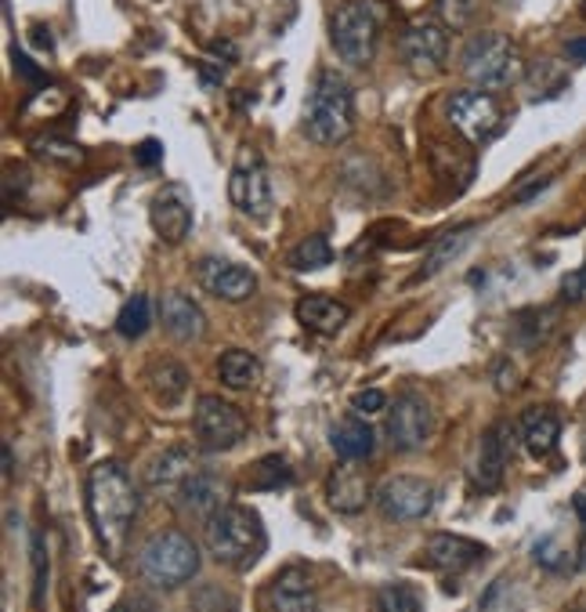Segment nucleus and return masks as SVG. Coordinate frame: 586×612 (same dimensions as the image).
Masks as SVG:
<instances>
[{"mask_svg":"<svg viewBox=\"0 0 586 612\" xmlns=\"http://www.w3.org/2000/svg\"><path fill=\"white\" fill-rule=\"evenodd\" d=\"M138 486L119 460H102L87 475V518L98 537L102 554L116 562L124 554L130 529L138 522Z\"/></svg>","mask_w":586,"mask_h":612,"instance_id":"nucleus-1","label":"nucleus"},{"mask_svg":"<svg viewBox=\"0 0 586 612\" xmlns=\"http://www.w3.org/2000/svg\"><path fill=\"white\" fill-rule=\"evenodd\" d=\"M355 131V95L348 80L333 70H323L315 76L308 105H304V135L315 145H344Z\"/></svg>","mask_w":586,"mask_h":612,"instance_id":"nucleus-2","label":"nucleus"},{"mask_svg":"<svg viewBox=\"0 0 586 612\" xmlns=\"http://www.w3.org/2000/svg\"><path fill=\"white\" fill-rule=\"evenodd\" d=\"M264 522L258 518V511L239 508V504H229L224 511H218L203 529V543L210 558L224 569H247L254 566L264 554Z\"/></svg>","mask_w":586,"mask_h":612,"instance_id":"nucleus-3","label":"nucleus"},{"mask_svg":"<svg viewBox=\"0 0 586 612\" xmlns=\"http://www.w3.org/2000/svg\"><path fill=\"white\" fill-rule=\"evenodd\" d=\"M463 76L471 80V87L496 95V91H507L517 80H525V65L507 33L485 30L463 48Z\"/></svg>","mask_w":586,"mask_h":612,"instance_id":"nucleus-4","label":"nucleus"},{"mask_svg":"<svg viewBox=\"0 0 586 612\" xmlns=\"http://www.w3.org/2000/svg\"><path fill=\"white\" fill-rule=\"evenodd\" d=\"M138 573L142 580L156 591H170L181 588L199 573V548L192 537L178 533V529H167V533H156L138 554Z\"/></svg>","mask_w":586,"mask_h":612,"instance_id":"nucleus-5","label":"nucleus"},{"mask_svg":"<svg viewBox=\"0 0 586 612\" xmlns=\"http://www.w3.org/2000/svg\"><path fill=\"white\" fill-rule=\"evenodd\" d=\"M377 40H380V11L369 4V0H344V4L333 8L329 15V44L333 51L363 70L377 55Z\"/></svg>","mask_w":586,"mask_h":612,"instance_id":"nucleus-6","label":"nucleus"},{"mask_svg":"<svg viewBox=\"0 0 586 612\" xmlns=\"http://www.w3.org/2000/svg\"><path fill=\"white\" fill-rule=\"evenodd\" d=\"M247 414L239 406H232L221 395H199L196 398V417L192 432L203 454H224V449L239 446L247 438Z\"/></svg>","mask_w":586,"mask_h":612,"instance_id":"nucleus-7","label":"nucleus"},{"mask_svg":"<svg viewBox=\"0 0 586 612\" xmlns=\"http://www.w3.org/2000/svg\"><path fill=\"white\" fill-rule=\"evenodd\" d=\"M449 44V30L438 19H412L402 30V40H398V59L412 76L428 80L446 70Z\"/></svg>","mask_w":586,"mask_h":612,"instance_id":"nucleus-8","label":"nucleus"},{"mask_svg":"<svg viewBox=\"0 0 586 612\" xmlns=\"http://www.w3.org/2000/svg\"><path fill=\"white\" fill-rule=\"evenodd\" d=\"M446 116L452 131L468 142V145H478L492 138L503 124V110L500 102L489 95V91H478V87H463V91H452L446 98Z\"/></svg>","mask_w":586,"mask_h":612,"instance_id":"nucleus-9","label":"nucleus"},{"mask_svg":"<svg viewBox=\"0 0 586 612\" xmlns=\"http://www.w3.org/2000/svg\"><path fill=\"white\" fill-rule=\"evenodd\" d=\"M229 199L239 215H247V218L272 215V181H269V167H264L258 149H239L232 175H229Z\"/></svg>","mask_w":586,"mask_h":612,"instance_id":"nucleus-10","label":"nucleus"},{"mask_svg":"<svg viewBox=\"0 0 586 612\" xmlns=\"http://www.w3.org/2000/svg\"><path fill=\"white\" fill-rule=\"evenodd\" d=\"M377 508L391 522H417L435 508V486L423 475H388L377 489Z\"/></svg>","mask_w":586,"mask_h":612,"instance_id":"nucleus-11","label":"nucleus"},{"mask_svg":"<svg viewBox=\"0 0 586 612\" xmlns=\"http://www.w3.org/2000/svg\"><path fill=\"white\" fill-rule=\"evenodd\" d=\"M517 435L522 432H517L511 421H496L485 428L482 443H478V460H474V478L485 494L503 486V475H507V464L517 449Z\"/></svg>","mask_w":586,"mask_h":612,"instance_id":"nucleus-12","label":"nucleus"},{"mask_svg":"<svg viewBox=\"0 0 586 612\" xmlns=\"http://www.w3.org/2000/svg\"><path fill=\"white\" fill-rule=\"evenodd\" d=\"M170 500H175V508L185 518H192V522H203L207 526L210 518H214L218 511H224L232 504V486L224 483L221 475L199 468Z\"/></svg>","mask_w":586,"mask_h":612,"instance_id":"nucleus-13","label":"nucleus"},{"mask_svg":"<svg viewBox=\"0 0 586 612\" xmlns=\"http://www.w3.org/2000/svg\"><path fill=\"white\" fill-rule=\"evenodd\" d=\"M435 435V409L423 395H398L388 414V438L395 449H420Z\"/></svg>","mask_w":586,"mask_h":612,"instance_id":"nucleus-14","label":"nucleus"},{"mask_svg":"<svg viewBox=\"0 0 586 612\" xmlns=\"http://www.w3.org/2000/svg\"><path fill=\"white\" fill-rule=\"evenodd\" d=\"M196 279L207 294H214L221 301H247L254 298L258 290V276L247 269V264H236L229 258H199L196 261Z\"/></svg>","mask_w":586,"mask_h":612,"instance_id":"nucleus-15","label":"nucleus"},{"mask_svg":"<svg viewBox=\"0 0 586 612\" xmlns=\"http://www.w3.org/2000/svg\"><path fill=\"white\" fill-rule=\"evenodd\" d=\"M199 471L196 454L189 446H170L164 454H156L145 468V486L153 489L159 497H175L178 489L189 483V478Z\"/></svg>","mask_w":586,"mask_h":612,"instance_id":"nucleus-16","label":"nucleus"},{"mask_svg":"<svg viewBox=\"0 0 586 612\" xmlns=\"http://www.w3.org/2000/svg\"><path fill=\"white\" fill-rule=\"evenodd\" d=\"M269 602H272V612H323L315 577L301 566H290L272 580Z\"/></svg>","mask_w":586,"mask_h":612,"instance_id":"nucleus-17","label":"nucleus"},{"mask_svg":"<svg viewBox=\"0 0 586 612\" xmlns=\"http://www.w3.org/2000/svg\"><path fill=\"white\" fill-rule=\"evenodd\" d=\"M369 497H373V489L355 460H341L337 468L326 475V500L333 511L358 515V511H366Z\"/></svg>","mask_w":586,"mask_h":612,"instance_id":"nucleus-18","label":"nucleus"},{"mask_svg":"<svg viewBox=\"0 0 586 612\" xmlns=\"http://www.w3.org/2000/svg\"><path fill=\"white\" fill-rule=\"evenodd\" d=\"M428 566L438 573H468L474 562H482L485 548L471 537H457V533H435L423 548Z\"/></svg>","mask_w":586,"mask_h":612,"instance_id":"nucleus-19","label":"nucleus"},{"mask_svg":"<svg viewBox=\"0 0 586 612\" xmlns=\"http://www.w3.org/2000/svg\"><path fill=\"white\" fill-rule=\"evenodd\" d=\"M145 388H149V395L164 409H175L185 403V395H189V370H185L181 359L156 355L149 359V366H145Z\"/></svg>","mask_w":586,"mask_h":612,"instance_id":"nucleus-20","label":"nucleus"},{"mask_svg":"<svg viewBox=\"0 0 586 612\" xmlns=\"http://www.w3.org/2000/svg\"><path fill=\"white\" fill-rule=\"evenodd\" d=\"M159 323H164V330L175 341H199L207 334L203 309L189 294H181V290H167L159 298Z\"/></svg>","mask_w":586,"mask_h":612,"instance_id":"nucleus-21","label":"nucleus"},{"mask_svg":"<svg viewBox=\"0 0 586 612\" xmlns=\"http://www.w3.org/2000/svg\"><path fill=\"white\" fill-rule=\"evenodd\" d=\"M297 319H301L304 330H312V334L333 338V334H341V330L348 326L352 309L344 301L329 298V294H308V298L297 301Z\"/></svg>","mask_w":586,"mask_h":612,"instance_id":"nucleus-22","label":"nucleus"},{"mask_svg":"<svg viewBox=\"0 0 586 612\" xmlns=\"http://www.w3.org/2000/svg\"><path fill=\"white\" fill-rule=\"evenodd\" d=\"M554 330H557V309H551V304H529V309H517L511 315V341L525 352L543 349L554 338Z\"/></svg>","mask_w":586,"mask_h":612,"instance_id":"nucleus-23","label":"nucleus"},{"mask_svg":"<svg viewBox=\"0 0 586 612\" xmlns=\"http://www.w3.org/2000/svg\"><path fill=\"white\" fill-rule=\"evenodd\" d=\"M517 432H522V443L532 457H547L562 438V417L554 406H529L517 421Z\"/></svg>","mask_w":586,"mask_h":612,"instance_id":"nucleus-24","label":"nucleus"},{"mask_svg":"<svg viewBox=\"0 0 586 612\" xmlns=\"http://www.w3.org/2000/svg\"><path fill=\"white\" fill-rule=\"evenodd\" d=\"M149 221L164 243H181L192 229V207L178 193H159L149 207Z\"/></svg>","mask_w":586,"mask_h":612,"instance_id":"nucleus-25","label":"nucleus"},{"mask_svg":"<svg viewBox=\"0 0 586 612\" xmlns=\"http://www.w3.org/2000/svg\"><path fill=\"white\" fill-rule=\"evenodd\" d=\"M329 446L341 460H355L363 464L373 457V424H366V417H341L329 428Z\"/></svg>","mask_w":586,"mask_h":612,"instance_id":"nucleus-26","label":"nucleus"},{"mask_svg":"<svg viewBox=\"0 0 586 612\" xmlns=\"http://www.w3.org/2000/svg\"><path fill=\"white\" fill-rule=\"evenodd\" d=\"M474 236H478V225H460V229H452L442 239H435L431 250L423 255V264H420V272H417V279H412V283H428V279H435L438 272H446L449 264L471 247Z\"/></svg>","mask_w":586,"mask_h":612,"instance_id":"nucleus-27","label":"nucleus"},{"mask_svg":"<svg viewBox=\"0 0 586 612\" xmlns=\"http://www.w3.org/2000/svg\"><path fill=\"white\" fill-rule=\"evenodd\" d=\"M218 377L224 388L232 392H250L261 381V359L247 349H229L218 359Z\"/></svg>","mask_w":586,"mask_h":612,"instance_id":"nucleus-28","label":"nucleus"},{"mask_svg":"<svg viewBox=\"0 0 586 612\" xmlns=\"http://www.w3.org/2000/svg\"><path fill=\"white\" fill-rule=\"evenodd\" d=\"M243 478H247L250 489H264V494H272V489H290L293 486V468H290V460L283 454H269V457L250 464Z\"/></svg>","mask_w":586,"mask_h":612,"instance_id":"nucleus-29","label":"nucleus"},{"mask_svg":"<svg viewBox=\"0 0 586 612\" xmlns=\"http://www.w3.org/2000/svg\"><path fill=\"white\" fill-rule=\"evenodd\" d=\"M525 84H529V98L543 102V98H554L557 91L568 84V76H565V70L557 62L540 59L536 65H532V73L525 76Z\"/></svg>","mask_w":586,"mask_h":612,"instance_id":"nucleus-30","label":"nucleus"},{"mask_svg":"<svg viewBox=\"0 0 586 612\" xmlns=\"http://www.w3.org/2000/svg\"><path fill=\"white\" fill-rule=\"evenodd\" d=\"M373 612H423V598L412 583H384L377 591V602H373Z\"/></svg>","mask_w":586,"mask_h":612,"instance_id":"nucleus-31","label":"nucleus"},{"mask_svg":"<svg viewBox=\"0 0 586 612\" xmlns=\"http://www.w3.org/2000/svg\"><path fill=\"white\" fill-rule=\"evenodd\" d=\"M457 167L468 170V175H474V156H471V149L435 142L431 145V170H435V178L446 185V189H449V170H457Z\"/></svg>","mask_w":586,"mask_h":612,"instance_id":"nucleus-32","label":"nucleus"},{"mask_svg":"<svg viewBox=\"0 0 586 612\" xmlns=\"http://www.w3.org/2000/svg\"><path fill=\"white\" fill-rule=\"evenodd\" d=\"M329 261H333V250H329V239L326 236H308V239H301V243L290 250V264L297 272L326 269Z\"/></svg>","mask_w":586,"mask_h":612,"instance_id":"nucleus-33","label":"nucleus"},{"mask_svg":"<svg viewBox=\"0 0 586 612\" xmlns=\"http://www.w3.org/2000/svg\"><path fill=\"white\" fill-rule=\"evenodd\" d=\"M149 326H153V304L145 294H135L119 309V319H116L119 338H142Z\"/></svg>","mask_w":586,"mask_h":612,"instance_id":"nucleus-34","label":"nucleus"},{"mask_svg":"<svg viewBox=\"0 0 586 612\" xmlns=\"http://www.w3.org/2000/svg\"><path fill=\"white\" fill-rule=\"evenodd\" d=\"M435 15L449 33H463L478 15V0H435Z\"/></svg>","mask_w":586,"mask_h":612,"instance_id":"nucleus-35","label":"nucleus"},{"mask_svg":"<svg viewBox=\"0 0 586 612\" xmlns=\"http://www.w3.org/2000/svg\"><path fill=\"white\" fill-rule=\"evenodd\" d=\"M33 153L36 156H48L51 164H80L84 159V149L80 145H73V142H65V138H59V135H36L33 142Z\"/></svg>","mask_w":586,"mask_h":612,"instance_id":"nucleus-36","label":"nucleus"},{"mask_svg":"<svg viewBox=\"0 0 586 612\" xmlns=\"http://www.w3.org/2000/svg\"><path fill=\"white\" fill-rule=\"evenodd\" d=\"M25 105H30V110H25V116H33V113L36 116H59L65 110V95H62L59 87H44L40 95H33Z\"/></svg>","mask_w":586,"mask_h":612,"instance_id":"nucleus-37","label":"nucleus"},{"mask_svg":"<svg viewBox=\"0 0 586 612\" xmlns=\"http://www.w3.org/2000/svg\"><path fill=\"white\" fill-rule=\"evenodd\" d=\"M388 406V395H384L380 388H363L358 395H352V409L358 417H373L380 414V409Z\"/></svg>","mask_w":586,"mask_h":612,"instance_id":"nucleus-38","label":"nucleus"},{"mask_svg":"<svg viewBox=\"0 0 586 612\" xmlns=\"http://www.w3.org/2000/svg\"><path fill=\"white\" fill-rule=\"evenodd\" d=\"M30 554H33V577H36V588H33V602L40 605L44 602V583H48V554H44V540H33V548H30Z\"/></svg>","mask_w":586,"mask_h":612,"instance_id":"nucleus-39","label":"nucleus"},{"mask_svg":"<svg viewBox=\"0 0 586 612\" xmlns=\"http://www.w3.org/2000/svg\"><path fill=\"white\" fill-rule=\"evenodd\" d=\"M492 377H496V388L500 392H514L517 384H522V370L514 366V359H496V366H492Z\"/></svg>","mask_w":586,"mask_h":612,"instance_id":"nucleus-40","label":"nucleus"},{"mask_svg":"<svg viewBox=\"0 0 586 612\" xmlns=\"http://www.w3.org/2000/svg\"><path fill=\"white\" fill-rule=\"evenodd\" d=\"M562 301H568V304L586 301V264H583V269H576V272L565 276V283H562Z\"/></svg>","mask_w":586,"mask_h":612,"instance_id":"nucleus-41","label":"nucleus"},{"mask_svg":"<svg viewBox=\"0 0 586 612\" xmlns=\"http://www.w3.org/2000/svg\"><path fill=\"white\" fill-rule=\"evenodd\" d=\"M135 164L138 167H156V164H164V142H156V138H145L142 145H135Z\"/></svg>","mask_w":586,"mask_h":612,"instance_id":"nucleus-42","label":"nucleus"},{"mask_svg":"<svg viewBox=\"0 0 586 612\" xmlns=\"http://www.w3.org/2000/svg\"><path fill=\"white\" fill-rule=\"evenodd\" d=\"M15 70H19L25 80H30V84H44V73H40V65H33L30 59L22 55L19 48H15Z\"/></svg>","mask_w":586,"mask_h":612,"instance_id":"nucleus-43","label":"nucleus"},{"mask_svg":"<svg viewBox=\"0 0 586 612\" xmlns=\"http://www.w3.org/2000/svg\"><path fill=\"white\" fill-rule=\"evenodd\" d=\"M565 55H568L572 62H583V65H586V37H572V40H565Z\"/></svg>","mask_w":586,"mask_h":612,"instance_id":"nucleus-44","label":"nucleus"},{"mask_svg":"<svg viewBox=\"0 0 586 612\" xmlns=\"http://www.w3.org/2000/svg\"><path fill=\"white\" fill-rule=\"evenodd\" d=\"M572 508H576V518H579V526H583V554H579V566H586V497L579 494L576 500H572Z\"/></svg>","mask_w":586,"mask_h":612,"instance_id":"nucleus-45","label":"nucleus"},{"mask_svg":"<svg viewBox=\"0 0 586 612\" xmlns=\"http://www.w3.org/2000/svg\"><path fill=\"white\" fill-rule=\"evenodd\" d=\"M30 40H33V44H36L40 51H51V33H48V25H33Z\"/></svg>","mask_w":586,"mask_h":612,"instance_id":"nucleus-46","label":"nucleus"},{"mask_svg":"<svg viewBox=\"0 0 586 612\" xmlns=\"http://www.w3.org/2000/svg\"><path fill=\"white\" fill-rule=\"evenodd\" d=\"M547 185H551V178H540L536 185H529V189H522V193H517V204H525V199H532V196H536V193H543V189H547Z\"/></svg>","mask_w":586,"mask_h":612,"instance_id":"nucleus-47","label":"nucleus"},{"mask_svg":"<svg viewBox=\"0 0 586 612\" xmlns=\"http://www.w3.org/2000/svg\"><path fill=\"white\" fill-rule=\"evenodd\" d=\"M4 478L8 483L15 478V454H11V446H4Z\"/></svg>","mask_w":586,"mask_h":612,"instance_id":"nucleus-48","label":"nucleus"},{"mask_svg":"<svg viewBox=\"0 0 586 612\" xmlns=\"http://www.w3.org/2000/svg\"><path fill=\"white\" fill-rule=\"evenodd\" d=\"M402 4H420V0H402Z\"/></svg>","mask_w":586,"mask_h":612,"instance_id":"nucleus-49","label":"nucleus"},{"mask_svg":"<svg viewBox=\"0 0 586 612\" xmlns=\"http://www.w3.org/2000/svg\"><path fill=\"white\" fill-rule=\"evenodd\" d=\"M503 4H517V0H503Z\"/></svg>","mask_w":586,"mask_h":612,"instance_id":"nucleus-50","label":"nucleus"},{"mask_svg":"<svg viewBox=\"0 0 586 612\" xmlns=\"http://www.w3.org/2000/svg\"><path fill=\"white\" fill-rule=\"evenodd\" d=\"M583 19H586V0H583Z\"/></svg>","mask_w":586,"mask_h":612,"instance_id":"nucleus-51","label":"nucleus"}]
</instances>
